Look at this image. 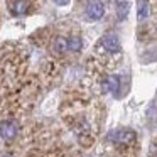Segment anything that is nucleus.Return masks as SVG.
Segmentation results:
<instances>
[{"mask_svg":"<svg viewBox=\"0 0 157 157\" xmlns=\"http://www.w3.org/2000/svg\"><path fill=\"white\" fill-rule=\"evenodd\" d=\"M54 48H56V51H59V52L66 51V49H68V39L66 37H58L54 41Z\"/></svg>","mask_w":157,"mask_h":157,"instance_id":"9","label":"nucleus"},{"mask_svg":"<svg viewBox=\"0 0 157 157\" xmlns=\"http://www.w3.org/2000/svg\"><path fill=\"white\" fill-rule=\"evenodd\" d=\"M110 139L117 140V142H122V144H130L135 140V133L130 132V130H117L115 133L110 135Z\"/></svg>","mask_w":157,"mask_h":157,"instance_id":"5","label":"nucleus"},{"mask_svg":"<svg viewBox=\"0 0 157 157\" xmlns=\"http://www.w3.org/2000/svg\"><path fill=\"white\" fill-rule=\"evenodd\" d=\"M105 14V5L101 2H88L86 4V15L93 21H98Z\"/></svg>","mask_w":157,"mask_h":157,"instance_id":"3","label":"nucleus"},{"mask_svg":"<svg viewBox=\"0 0 157 157\" xmlns=\"http://www.w3.org/2000/svg\"><path fill=\"white\" fill-rule=\"evenodd\" d=\"M118 86H120V79H118V76H115V75L105 76L103 81H101V90H103V91H110V93L117 91Z\"/></svg>","mask_w":157,"mask_h":157,"instance_id":"4","label":"nucleus"},{"mask_svg":"<svg viewBox=\"0 0 157 157\" xmlns=\"http://www.w3.org/2000/svg\"><path fill=\"white\" fill-rule=\"evenodd\" d=\"M81 46H83V41L79 36H71L68 39V49H71V51H79Z\"/></svg>","mask_w":157,"mask_h":157,"instance_id":"7","label":"nucleus"},{"mask_svg":"<svg viewBox=\"0 0 157 157\" xmlns=\"http://www.w3.org/2000/svg\"><path fill=\"white\" fill-rule=\"evenodd\" d=\"M137 7H139V19H145L150 15V5L147 4V2H139L137 4Z\"/></svg>","mask_w":157,"mask_h":157,"instance_id":"8","label":"nucleus"},{"mask_svg":"<svg viewBox=\"0 0 157 157\" xmlns=\"http://www.w3.org/2000/svg\"><path fill=\"white\" fill-rule=\"evenodd\" d=\"M17 123L14 120H2L0 122V135L4 140H12L15 135H17Z\"/></svg>","mask_w":157,"mask_h":157,"instance_id":"1","label":"nucleus"},{"mask_svg":"<svg viewBox=\"0 0 157 157\" xmlns=\"http://www.w3.org/2000/svg\"><path fill=\"white\" fill-rule=\"evenodd\" d=\"M100 44L108 52H118L120 51V41L117 37V34H105L101 37V41H100Z\"/></svg>","mask_w":157,"mask_h":157,"instance_id":"2","label":"nucleus"},{"mask_svg":"<svg viewBox=\"0 0 157 157\" xmlns=\"http://www.w3.org/2000/svg\"><path fill=\"white\" fill-rule=\"evenodd\" d=\"M10 10H12V14L14 15H22V14H25L27 12V2H14V4H10Z\"/></svg>","mask_w":157,"mask_h":157,"instance_id":"6","label":"nucleus"}]
</instances>
